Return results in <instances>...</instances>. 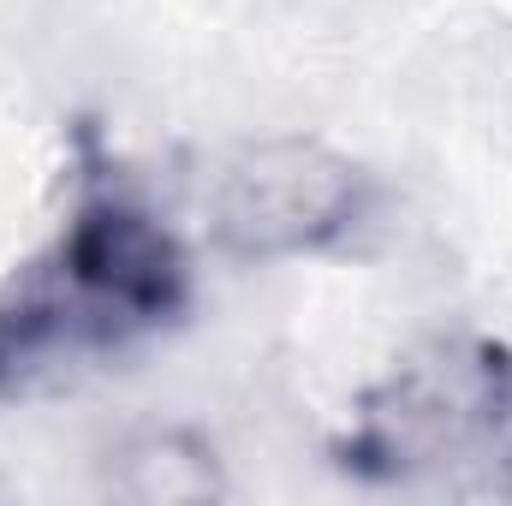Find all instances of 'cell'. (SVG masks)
I'll return each instance as SVG.
<instances>
[{
    "instance_id": "obj_3",
    "label": "cell",
    "mask_w": 512,
    "mask_h": 506,
    "mask_svg": "<svg viewBox=\"0 0 512 506\" xmlns=\"http://www.w3.org/2000/svg\"><path fill=\"white\" fill-rule=\"evenodd\" d=\"M120 489L137 495V501H197V495H215L221 483H215V465L197 447H185L179 435H155V441L126 453V483Z\"/></svg>"
},
{
    "instance_id": "obj_2",
    "label": "cell",
    "mask_w": 512,
    "mask_h": 506,
    "mask_svg": "<svg viewBox=\"0 0 512 506\" xmlns=\"http://www.w3.org/2000/svg\"><path fill=\"white\" fill-rule=\"evenodd\" d=\"M364 209V173L316 137L245 143L209 185L215 239L239 256H304L334 245Z\"/></svg>"
},
{
    "instance_id": "obj_1",
    "label": "cell",
    "mask_w": 512,
    "mask_h": 506,
    "mask_svg": "<svg viewBox=\"0 0 512 506\" xmlns=\"http://www.w3.org/2000/svg\"><path fill=\"white\" fill-rule=\"evenodd\" d=\"M185 298V256L126 203L84 209L48 262H36L0 298V387H30L36 376L120 346L155 328Z\"/></svg>"
}]
</instances>
